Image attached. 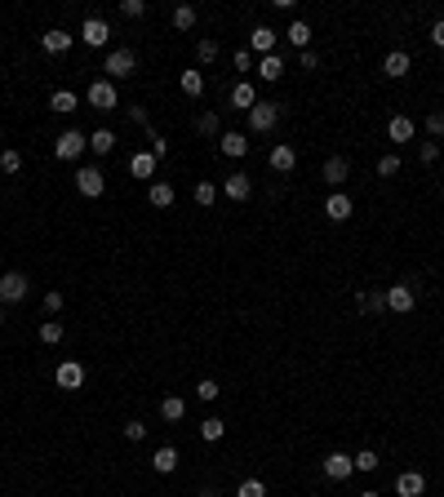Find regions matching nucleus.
<instances>
[{
  "label": "nucleus",
  "instance_id": "f257e3e1",
  "mask_svg": "<svg viewBox=\"0 0 444 497\" xmlns=\"http://www.w3.org/2000/svg\"><path fill=\"white\" fill-rule=\"evenodd\" d=\"M134 67H138V54H134V49H111V54L103 58V72H107L111 85H116V80H125V76H134Z\"/></svg>",
  "mask_w": 444,
  "mask_h": 497
},
{
  "label": "nucleus",
  "instance_id": "ea45409f",
  "mask_svg": "<svg viewBox=\"0 0 444 497\" xmlns=\"http://www.w3.org/2000/svg\"><path fill=\"white\" fill-rule=\"evenodd\" d=\"M236 497H267V484H262V479H240Z\"/></svg>",
  "mask_w": 444,
  "mask_h": 497
},
{
  "label": "nucleus",
  "instance_id": "37998d69",
  "mask_svg": "<svg viewBox=\"0 0 444 497\" xmlns=\"http://www.w3.org/2000/svg\"><path fill=\"white\" fill-rule=\"evenodd\" d=\"M400 173V156H382L377 160V178H396Z\"/></svg>",
  "mask_w": 444,
  "mask_h": 497
},
{
  "label": "nucleus",
  "instance_id": "6e6552de",
  "mask_svg": "<svg viewBox=\"0 0 444 497\" xmlns=\"http://www.w3.org/2000/svg\"><path fill=\"white\" fill-rule=\"evenodd\" d=\"M414 307H418L414 285H391V289H387V311H396V316H409Z\"/></svg>",
  "mask_w": 444,
  "mask_h": 497
},
{
  "label": "nucleus",
  "instance_id": "ddd939ff",
  "mask_svg": "<svg viewBox=\"0 0 444 497\" xmlns=\"http://www.w3.org/2000/svg\"><path fill=\"white\" fill-rule=\"evenodd\" d=\"M80 40H85L89 49H103V45L111 40V27H107V18H85V27H80Z\"/></svg>",
  "mask_w": 444,
  "mask_h": 497
},
{
  "label": "nucleus",
  "instance_id": "6e6d98bb",
  "mask_svg": "<svg viewBox=\"0 0 444 497\" xmlns=\"http://www.w3.org/2000/svg\"><path fill=\"white\" fill-rule=\"evenodd\" d=\"M360 497H382V493H373V489H365V493H360Z\"/></svg>",
  "mask_w": 444,
  "mask_h": 497
},
{
  "label": "nucleus",
  "instance_id": "3c124183",
  "mask_svg": "<svg viewBox=\"0 0 444 497\" xmlns=\"http://www.w3.org/2000/svg\"><path fill=\"white\" fill-rule=\"evenodd\" d=\"M45 311H49V316H58V311H62V293H58V289L45 293Z\"/></svg>",
  "mask_w": 444,
  "mask_h": 497
},
{
  "label": "nucleus",
  "instance_id": "a878e982",
  "mask_svg": "<svg viewBox=\"0 0 444 497\" xmlns=\"http://www.w3.org/2000/svg\"><path fill=\"white\" fill-rule=\"evenodd\" d=\"M80 107V98L72 93V89H54V93H49V111H58V115H72Z\"/></svg>",
  "mask_w": 444,
  "mask_h": 497
},
{
  "label": "nucleus",
  "instance_id": "9b49d317",
  "mask_svg": "<svg viewBox=\"0 0 444 497\" xmlns=\"http://www.w3.org/2000/svg\"><path fill=\"white\" fill-rule=\"evenodd\" d=\"M222 195H227V200H249V195H254V178L249 173H227L222 178Z\"/></svg>",
  "mask_w": 444,
  "mask_h": 497
},
{
  "label": "nucleus",
  "instance_id": "393cba45",
  "mask_svg": "<svg viewBox=\"0 0 444 497\" xmlns=\"http://www.w3.org/2000/svg\"><path fill=\"white\" fill-rule=\"evenodd\" d=\"M218 142H222V156H232V160H240L244 152H249V138H244V134H236V129H227V134H222Z\"/></svg>",
  "mask_w": 444,
  "mask_h": 497
},
{
  "label": "nucleus",
  "instance_id": "bb28decb",
  "mask_svg": "<svg viewBox=\"0 0 444 497\" xmlns=\"http://www.w3.org/2000/svg\"><path fill=\"white\" fill-rule=\"evenodd\" d=\"M160 418L164 422H183L187 418V400H183V395H164V400H160Z\"/></svg>",
  "mask_w": 444,
  "mask_h": 497
},
{
  "label": "nucleus",
  "instance_id": "a19ab883",
  "mask_svg": "<svg viewBox=\"0 0 444 497\" xmlns=\"http://www.w3.org/2000/svg\"><path fill=\"white\" fill-rule=\"evenodd\" d=\"M426 134H431V142L444 138V111H431V115H426Z\"/></svg>",
  "mask_w": 444,
  "mask_h": 497
},
{
  "label": "nucleus",
  "instance_id": "412c9836",
  "mask_svg": "<svg viewBox=\"0 0 444 497\" xmlns=\"http://www.w3.org/2000/svg\"><path fill=\"white\" fill-rule=\"evenodd\" d=\"M152 471L156 475H173L178 471V449H173V444H160V449L152 453Z\"/></svg>",
  "mask_w": 444,
  "mask_h": 497
},
{
  "label": "nucleus",
  "instance_id": "39448f33",
  "mask_svg": "<svg viewBox=\"0 0 444 497\" xmlns=\"http://www.w3.org/2000/svg\"><path fill=\"white\" fill-rule=\"evenodd\" d=\"M27 289H31V280H27L23 271H5V275H0V307L23 302V297H27Z\"/></svg>",
  "mask_w": 444,
  "mask_h": 497
},
{
  "label": "nucleus",
  "instance_id": "aec40b11",
  "mask_svg": "<svg viewBox=\"0 0 444 497\" xmlns=\"http://www.w3.org/2000/svg\"><path fill=\"white\" fill-rule=\"evenodd\" d=\"M422 489H426V475L422 471H400L396 475V493L400 497H422Z\"/></svg>",
  "mask_w": 444,
  "mask_h": 497
},
{
  "label": "nucleus",
  "instance_id": "c9c22d12",
  "mask_svg": "<svg viewBox=\"0 0 444 497\" xmlns=\"http://www.w3.org/2000/svg\"><path fill=\"white\" fill-rule=\"evenodd\" d=\"M213 200H218V187H213V182H195V205L209 209Z\"/></svg>",
  "mask_w": 444,
  "mask_h": 497
},
{
  "label": "nucleus",
  "instance_id": "1a4fd4ad",
  "mask_svg": "<svg viewBox=\"0 0 444 497\" xmlns=\"http://www.w3.org/2000/svg\"><path fill=\"white\" fill-rule=\"evenodd\" d=\"M254 103H258V89L249 85V80H236V85H232V93H227V107L249 115V111H254Z\"/></svg>",
  "mask_w": 444,
  "mask_h": 497
},
{
  "label": "nucleus",
  "instance_id": "f8f14e48",
  "mask_svg": "<svg viewBox=\"0 0 444 497\" xmlns=\"http://www.w3.org/2000/svg\"><path fill=\"white\" fill-rule=\"evenodd\" d=\"M72 45H76V36H72V31H62V27H49L40 36V49H45V54H54V58H62Z\"/></svg>",
  "mask_w": 444,
  "mask_h": 497
},
{
  "label": "nucleus",
  "instance_id": "49530a36",
  "mask_svg": "<svg viewBox=\"0 0 444 497\" xmlns=\"http://www.w3.org/2000/svg\"><path fill=\"white\" fill-rule=\"evenodd\" d=\"M418 160H422V164H436V160H440V142H422V147H418Z\"/></svg>",
  "mask_w": 444,
  "mask_h": 497
},
{
  "label": "nucleus",
  "instance_id": "58836bf2",
  "mask_svg": "<svg viewBox=\"0 0 444 497\" xmlns=\"http://www.w3.org/2000/svg\"><path fill=\"white\" fill-rule=\"evenodd\" d=\"M213 58H218V40H209V36H205L200 45H195V62H205V67H209Z\"/></svg>",
  "mask_w": 444,
  "mask_h": 497
},
{
  "label": "nucleus",
  "instance_id": "7c9ffc66",
  "mask_svg": "<svg viewBox=\"0 0 444 497\" xmlns=\"http://www.w3.org/2000/svg\"><path fill=\"white\" fill-rule=\"evenodd\" d=\"M178 89H183L187 98H200L205 93V76L200 72H183V76H178Z\"/></svg>",
  "mask_w": 444,
  "mask_h": 497
},
{
  "label": "nucleus",
  "instance_id": "9d476101",
  "mask_svg": "<svg viewBox=\"0 0 444 497\" xmlns=\"http://www.w3.org/2000/svg\"><path fill=\"white\" fill-rule=\"evenodd\" d=\"M324 475L334 479V484H342V479H351V475H355V462H351V453H338V449H334V453L324 457Z\"/></svg>",
  "mask_w": 444,
  "mask_h": 497
},
{
  "label": "nucleus",
  "instance_id": "7ed1b4c3",
  "mask_svg": "<svg viewBox=\"0 0 444 497\" xmlns=\"http://www.w3.org/2000/svg\"><path fill=\"white\" fill-rule=\"evenodd\" d=\"M76 191H80V195H89V200H98V195L107 191V173L98 169V164H80V173H76Z\"/></svg>",
  "mask_w": 444,
  "mask_h": 497
},
{
  "label": "nucleus",
  "instance_id": "c85d7f7f",
  "mask_svg": "<svg viewBox=\"0 0 444 497\" xmlns=\"http://www.w3.org/2000/svg\"><path fill=\"white\" fill-rule=\"evenodd\" d=\"M285 40L302 54V49H311V27H307L302 18H293V23H289V31H285Z\"/></svg>",
  "mask_w": 444,
  "mask_h": 497
},
{
  "label": "nucleus",
  "instance_id": "8fccbe9b",
  "mask_svg": "<svg viewBox=\"0 0 444 497\" xmlns=\"http://www.w3.org/2000/svg\"><path fill=\"white\" fill-rule=\"evenodd\" d=\"M142 435H147V422H138V418H134V422H125V440H134V444H138Z\"/></svg>",
  "mask_w": 444,
  "mask_h": 497
},
{
  "label": "nucleus",
  "instance_id": "f03ea898",
  "mask_svg": "<svg viewBox=\"0 0 444 497\" xmlns=\"http://www.w3.org/2000/svg\"><path fill=\"white\" fill-rule=\"evenodd\" d=\"M280 115H285L280 103H262V98H258L254 111H249V129H254V134H271V129L280 125Z\"/></svg>",
  "mask_w": 444,
  "mask_h": 497
},
{
  "label": "nucleus",
  "instance_id": "4be33fe9",
  "mask_svg": "<svg viewBox=\"0 0 444 497\" xmlns=\"http://www.w3.org/2000/svg\"><path fill=\"white\" fill-rule=\"evenodd\" d=\"M156 164H160V160H156L152 152H134V156H129V173L152 182V178H156Z\"/></svg>",
  "mask_w": 444,
  "mask_h": 497
},
{
  "label": "nucleus",
  "instance_id": "a211bd4d",
  "mask_svg": "<svg viewBox=\"0 0 444 497\" xmlns=\"http://www.w3.org/2000/svg\"><path fill=\"white\" fill-rule=\"evenodd\" d=\"M355 302H360V311H369V316H387V289H360Z\"/></svg>",
  "mask_w": 444,
  "mask_h": 497
},
{
  "label": "nucleus",
  "instance_id": "2f4dec72",
  "mask_svg": "<svg viewBox=\"0 0 444 497\" xmlns=\"http://www.w3.org/2000/svg\"><path fill=\"white\" fill-rule=\"evenodd\" d=\"M62 338H67V329H62V320H40V342H45V346H58Z\"/></svg>",
  "mask_w": 444,
  "mask_h": 497
},
{
  "label": "nucleus",
  "instance_id": "6ab92c4d",
  "mask_svg": "<svg viewBox=\"0 0 444 497\" xmlns=\"http://www.w3.org/2000/svg\"><path fill=\"white\" fill-rule=\"evenodd\" d=\"M409 67H414V58H409L404 49H391V54L382 58V72H387L391 80H404V76H409Z\"/></svg>",
  "mask_w": 444,
  "mask_h": 497
},
{
  "label": "nucleus",
  "instance_id": "864d4df0",
  "mask_svg": "<svg viewBox=\"0 0 444 497\" xmlns=\"http://www.w3.org/2000/svg\"><path fill=\"white\" fill-rule=\"evenodd\" d=\"M431 45H436V49H444V18L431 27Z\"/></svg>",
  "mask_w": 444,
  "mask_h": 497
},
{
  "label": "nucleus",
  "instance_id": "2eb2a0df",
  "mask_svg": "<svg viewBox=\"0 0 444 497\" xmlns=\"http://www.w3.org/2000/svg\"><path fill=\"white\" fill-rule=\"evenodd\" d=\"M267 160H271V169H275V173H293V169H298V152H293L289 142H275Z\"/></svg>",
  "mask_w": 444,
  "mask_h": 497
},
{
  "label": "nucleus",
  "instance_id": "a18cd8bd",
  "mask_svg": "<svg viewBox=\"0 0 444 497\" xmlns=\"http://www.w3.org/2000/svg\"><path fill=\"white\" fill-rule=\"evenodd\" d=\"M120 13H125V18H142V13H147V0H120Z\"/></svg>",
  "mask_w": 444,
  "mask_h": 497
},
{
  "label": "nucleus",
  "instance_id": "b1692460",
  "mask_svg": "<svg viewBox=\"0 0 444 497\" xmlns=\"http://www.w3.org/2000/svg\"><path fill=\"white\" fill-rule=\"evenodd\" d=\"M289 67H285V58L280 54H267V58H258V76L267 80V85H275V80H280Z\"/></svg>",
  "mask_w": 444,
  "mask_h": 497
},
{
  "label": "nucleus",
  "instance_id": "79ce46f5",
  "mask_svg": "<svg viewBox=\"0 0 444 497\" xmlns=\"http://www.w3.org/2000/svg\"><path fill=\"white\" fill-rule=\"evenodd\" d=\"M195 395H200V400H205V404H213V400H218V395H222V387H218V382H213V377H205V382H200V387H195Z\"/></svg>",
  "mask_w": 444,
  "mask_h": 497
},
{
  "label": "nucleus",
  "instance_id": "c03bdc74",
  "mask_svg": "<svg viewBox=\"0 0 444 497\" xmlns=\"http://www.w3.org/2000/svg\"><path fill=\"white\" fill-rule=\"evenodd\" d=\"M147 142H152V147H147V152H152L156 160H164V156H169V142H164V138L156 134V129H152V134H147Z\"/></svg>",
  "mask_w": 444,
  "mask_h": 497
},
{
  "label": "nucleus",
  "instance_id": "603ef678",
  "mask_svg": "<svg viewBox=\"0 0 444 497\" xmlns=\"http://www.w3.org/2000/svg\"><path fill=\"white\" fill-rule=\"evenodd\" d=\"M129 120L142 125V129H152V115H147V107H129Z\"/></svg>",
  "mask_w": 444,
  "mask_h": 497
},
{
  "label": "nucleus",
  "instance_id": "f704fd0d",
  "mask_svg": "<svg viewBox=\"0 0 444 497\" xmlns=\"http://www.w3.org/2000/svg\"><path fill=\"white\" fill-rule=\"evenodd\" d=\"M222 430H227V426H222V418H205V422H200V440L218 444V440H222Z\"/></svg>",
  "mask_w": 444,
  "mask_h": 497
},
{
  "label": "nucleus",
  "instance_id": "de8ad7c7",
  "mask_svg": "<svg viewBox=\"0 0 444 497\" xmlns=\"http://www.w3.org/2000/svg\"><path fill=\"white\" fill-rule=\"evenodd\" d=\"M298 67H302V72H316V67H320V54H316V49H302V54H298Z\"/></svg>",
  "mask_w": 444,
  "mask_h": 497
},
{
  "label": "nucleus",
  "instance_id": "20e7f679",
  "mask_svg": "<svg viewBox=\"0 0 444 497\" xmlns=\"http://www.w3.org/2000/svg\"><path fill=\"white\" fill-rule=\"evenodd\" d=\"M85 103L93 107V111H116L120 107V98H116V85H111V80H93V85H89V93H85Z\"/></svg>",
  "mask_w": 444,
  "mask_h": 497
},
{
  "label": "nucleus",
  "instance_id": "0eeeda50",
  "mask_svg": "<svg viewBox=\"0 0 444 497\" xmlns=\"http://www.w3.org/2000/svg\"><path fill=\"white\" fill-rule=\"evenodd\" d=\"M54 382L62 391H80V387H85V364H80V360H62L54 369Z\"/></svg>",
  "mask_w": 444,
  "mask_h": 497
},
{
  "label": "nucleus",
  "instance_id": "c756f323",
  "mask_svg": "<svg viewBox=\"0 0 444 497\" xmlns=\"http://www.w3.org/2000/svg\"><path fill=\"white\" fill-rule=\"evenodd\" d=\"M147 200L156 209H169L173 205V182H152V187H147Z\"/></svg>",
  "mask_w": 444,
  "mask_h": 497
},
{
  "label": "nucleus",
  "instance_id": "4d7b16f0",
  "mask_svg": "<svg viewBox=\"0 0 444 497\" xmlns=\"http://www.w3.org/2000/svg\"><path fill=\"white\" fill-rule=\"evenodd\" d=\"M0 324H5V307H0Z\"/></svg>",
  "mask_w": 444,
  "mask_h": 497
},
{
  "label": "nucleus",
  "instance_id": "09e8293b",
  "mask_svg": "<svg viewBox=\"0 0 444 497\" xmlns=\"http://www.w3.org/2000/svg\"><path fill=\"white\" fill-rule=\"evenodd\" d=\"M232 67H236V72H254V54H249V49H240V54H232Z\"/></svg>",
  "mask_w": 444,
  "mask_h": 497
},
{
  "label": "nucleus",
  "instance_id": "dca6fc26",
  "mask_svg": "<svg viewBox=\"0 0 444 497\" xmlns=\"http://www.w3.org/2000/svg\"><path fill=\"white\" fill-rule=\"evenodd\" d=\"M320 173H324V182H329V187H342V182L351 178V160H347V156H329Z\"/></svg>",
  "mask_w": 444,
  "mask_h": 497
},
{
  "label": "nucleus",
  "instance_id": "5fc2aeb1",
  "mask_svg": "<svg viewBox=\"0 0 444 497\" xmlns=\"http://www.w3.org/2000/svg\"><path fill=\"white\" fill-rule=\"evenodd\" d=\"M195 497H222L218 489H200V493H195Z\"/></svg>",
  "mask_w": 444,
  "mask_h": 497
},
{
  "label": "nucleus",
  "instance_id": "13d9d810",
  "mask_svg": "<svg viewBox=\"0 0 444 497\" xmlns=\"http://www.w3.org/2000/svg\"><path fill=\"white\" fill-rule=\"evenodd\" d=\"M0 178H5V173H0Z\"/></svg>",
  "mask_w": 444,
  "mask_h": 497
},
{
  "label": "nucleus",
  "instance_id": "f3484780",
  "mask_svg": "<svg viewBox=\"0 0 444 497\" xmlns=\"http://www.w3.org/2000/svg\"><path fill=\"white\" fill-rule=\"evenodd\" d=\"M351 195H342V191H334V195H329V200H324V218L329 222H347L351 218Z\"/></svg>",
  "mask_w": 444,
  "mask_h": 497
},
{
  "label": "nucleus",
  "instance_id": "473e14b6",
  "mask_svg": "<svg viewBox=\"0 0 444 497\" xmlns=\"http://www.w3.org/2000/svg\"><path fill=\"white\" fill-rule=\"evenodd\" d=\"M222 129V120H218V111H200L195 115V134H205V138H213Z\"/></svg>",
  "mask_w": 444,
  "mask_h": 497
},
{
  "label": "nucleus",
  "instance_id": "4468645a",
  "mask_svg": "<svg viewBox=\"0 0 444 497\" xmlns=\"http://www.w3.org/2000/svg\"><path fill=\"white\" fill-rule=\"evenodd\" d=\"M275 40H280V36H275V31L271 27H254L249 31V54H258V58H267V54H275Z\"/></svg>",
  "mask_w": 444,
  "mask_h": 497
},
{
  "label": "nucleus",
  "instance_id": "4c0bfd02",
  "mask_svg": "<svg viewBox=\"0 0 444 497\" xmlns=\"http://www.w3.org/2000/svg\"><path fill=\"white\" fill-rule=\"evenodd\" d=\"M18 169H23V152H13V147L0 152V173H18Z\"/></svg>",
  "mask_w": 444,
  "mask_h": 497
},
{
  "label": "nucleus",
  "instance_id": "5701e85b",
  "mask_svg": "<svg viewBox=\"0 0 444 497\" xmlns=\"http://www.w3.org/2000/svg\"><path fill=\"white\" fill-rule=\"evenodd\" d=\"M414 134H418V125L409 120V115H391V125H387L391 142H414Z\"/></svg>",
  "mask_w": 444,
  "mask_h": 497
},
{
  "label": "nucleus",
  "instance_id": "72a5a7b5",
  "mask_svg": "<svg viewBox=\"0 0 444 497\" xmlns=\"http://www.w3.org/2000/svg\"><path fill=\"white\" fill-rule=\"evenodd\" d=\"M351 462H355V471H365V475H369V471H377V467H382V457H377L373 449H360V453H355Z\"/></svg>",
  "mask_w": 444,
  "mask_h": 497
},
{
  "label": "nucleus",
  "instance_id": "cd10ccee",
  "mask_svg": "<svg viewBox=\"0 0 444 497\" xmlns=\"http://www.w3.org/2000/svg\"><path fill=\"white\" fill-rule=\"evenodd\" d=\"M89 152L93 156H111V152H116V134H111V129H93V134H89Z\"/></svg>",
  "mask_w": 444,
  "mask_h": 497
},
{
  "label": "nucleus",
  "instance_id": "423d86ee",
  "mask_svg": "<svg viewBox=\"0 0 444 497\" xmlns=\"http://www.w3.org/2000/svg\"><path fill=\"white\" fill-rule=\"evenodd\" d=\"M89 147V138L80 134V129H62L58 134V142H54V156L58 160H80V152Z\"/></svg>",
  "mask_w": 444,
  "mask_h": 497
},
{
  "label": "nucleus",
  "instance_id": "e433bc0d",
  "mask_svg": "<svg viewBox=\"0 0 444 497\" xmlns=\"http://www.w3.org/2000/svg\"><path fill=\"white\" fill-rule=\"evenodd\" d=\"M173 27H178V31H191V27H195V9H191V5H178V9H173Z\"/></svg>",
  "mask_w": 444,
  "mask_h": 497
}]
</instances>
